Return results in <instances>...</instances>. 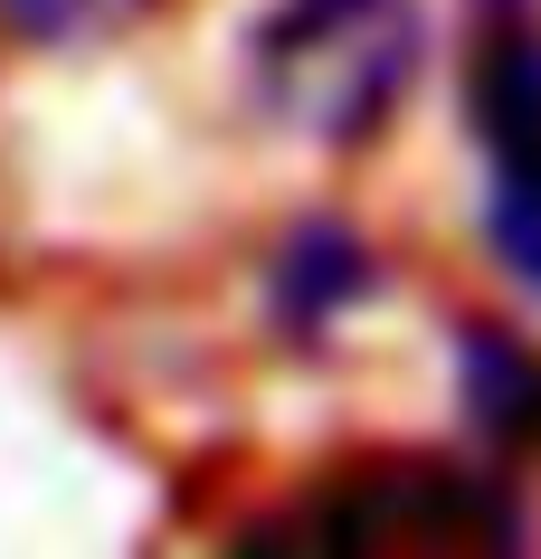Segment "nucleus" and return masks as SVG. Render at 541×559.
I'll list each match as a JSON object with an SVG mask.
<instances>
[{
    "label": "nucleus",
    "mask_w": 541,
    "mask_h": 559,
    "mask_svg": "<svg viewBox=\"0 0 541 559\" xmlns=\"http://www.w3.org/2000/svg\"><path fill=\"white\" fill-rule=\"evenodd\" d=\"M247 550H342V559H475V550H522V493L513 474L475 455H371V465L324 474L295 493L275 522L238 531Z\"/></svg>",
    "instance_id": "obj_1"
},
{
    "label": "nucleus",
    "mask_w": 541,
    "mask_h": 559,
    "mask_svg": "<svg viewBox=\"0 0 541 559\" xmlns=\"http://www.w3.org/2000/svg\"><path fill=\"white\" fill-rule=\"evenodd\" d=\"M427 58L419 0H275L247 29V86L304 143H371Z\"/></svg>",
    "instance_id": "obj_2"
},
{
    "label": "nucleus",
    "mask_w": 541,
    "mask_h": 559,
    "mask_svg": "<svg viewBox=\"0 0 541 559\" xmlns=\"http://www.w3.org/2000/svg\"><path fill=\"white\" fill-rule=\"evenodd\" d=\"M466 133L484 152V247L541 295V29L522 10H494L466 58Z\"/></svg>",
    "instance_id": "obj_3"
},
{
    "label": "nucleus",
    "mask_w": 541,
    "mask_h": 559,
    "mask_svg": "<svg viewBox=\"0 0 541 559\" xmlns=\"http://www.w3.org/2000/svg\"><path fill=\"white\" fill-rule=\"evenodd\" d=\"M380 295V257L371 237L342 218V209H314L275 237V265H267V313L285 342H324L332 323H352L361 304Z\"/></svg>",
    "instance_id": "obj_4"
},
{
    "label": "nucleus",
    "mask_w": 541,
    "mask_h": 559,
    "mask_svg": "<svg viewBox=\"0 0 541 559\" xmlns=\"http://www.w3.org/2000/svg\"><path fill=\"white\" fill-rule=\"evenodd\" d=\"M456 408L484 455L541 445V352H522L504 323H456Z\"/></svg>",
    "instance_id": "obj_5"
},
{
    "label": "nucleus",
    "mask_w": 541,
    "mask_h": 559,
    "mask_svg": "<svg viewBox=\"0 0 541 559\" xmlns=\"http://www.w3.org/2000/svg\"><path fill=\"white\" fill-rule=\"evenodd\" d=\"M133 20H152V0H0V29L30 48H95V38H124Z\"/></svg>",
    "instance_id": "obj_6"
},
{
    "label": "nucleus",
    "mask_w": 541,
    "mask_h": 559,
    "mask_svg": "<svg viewBox=\"0 0 541 559\" xmlns=\"http://www.w3.org/2000/svg\"><path fill=\"white\" fill-rule=\"evenodd\" d=\"M484 10H532V0H484Z\"/></svg>",
    "instance_id": "obj_7"
}]
</instances>
